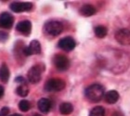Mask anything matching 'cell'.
Instances as JSON below:
<instances>
[{
  "label": "cell",
  "instance_id": "4",
  "mask_svg": "<svg viewBox=\"0 0 130 116\" xmlns=\"http://www.w3.org/2000/svg\"><path fill=\"white\" fill-rule=\"evenodd\" d=\"M65 87V82L61 79L52 78L46 82L45 85V90L48 92H58Z\"/></svg>",
  "mask_w": 130,
  "mask_h": 116
},
{
  "label": "cell",
  "instance_id": "14",
  "mask_svg": "<svg viewBox=\"0 0 130 116\" xmlns=\"http://www.w3.org/2000/svg\"><path fill=\"white\" fill-rule=\"evenodd\" d=\"M9 76H10V73H9L8 65L6 63H3L0 67V81L4 84L8 83L9 80Z\"/></svg>",
  "mask_w": 130,
  "mask_h": 116
},
{
  "label": "cell",
  "instance_id": "1",
  "mask_svg": "<svg viewBox=\"0 0 130 116\" xmlns=\"http://www.w3.org/2000/svg\"><path fill=\"white\" fill-rule=\"evenodd\" d=\"M103 63L113 73H121L127 70L130 65V56L124 50L111 48L103 57Z\"/></svg>",
  "mask_w": 130,
  "mask_h": 116
},
{
  "label": "cell",
  "instance_id": "9",
  "mask_svg": "<svg viewBox=\"0 0 130 116\" xmlns=\"http://www.w3.org/2000/svg\"><path fill=\"white\" fill-rule=\"evenodd\" d=\"M32 8V5L31 3L27 2H14L10 4V9L14 12L20 13V12H25L30 11Z\"/></svg>",
  "mask_w": 130,
  "mask_h": 116
},
{
  "label": "cell",
  "instance_id": "28",
  "mask_svg": "<svg viewBox=\"0 0 130 116\" xmlns=\"http://www.w3.org/2000/svg\"><path fill=\"white\" fill-rule=\"evenodd\" d=\"M34 116H41L40 114H35V115H34Z\"/></svg>",
  "mask_w": 130,
  "mask_h": 116
},
{
  "label": "cell",
  "instance_id": "22",
  "mask_svg": "<svg viewBox=\"0 0 130 116\" xmlns=\"http://www.w3.org/2000/svg\"><path fill=\"white\" fill-rule=\"evenodd\" d=\"M8 38V35L7 34V32L0 31V41H1V42H4V41H6Z\"/></svg>",
  "mask_w": 130,
  "mask_h": 116
},
{
  "label": "cell",
  "instance_id": "13",
  "mask_svg": "<svg viewBox=\"0 0 130 116\" xmlns=\"http://www.w3.org/2000/svg\"><path fill=\"white\" fill-rule=\"evenodd\" d=\"M38 109L41 112H44V113H46L50 111L51 109V101L48 100V98H46V97H43V98H40L39 101H38Z\"/></svg>",
  "mask_w": 130,
  "mask_h": 116
},
{
  "label": "cell",
  "instance_id": "12",
  "mask_svg": "<svg viewBox=\"0 0 130 116\" xmlns=\"http://www.w3.org/2000/svg\"><path fill=\"white\" fill-rule=\"evenodd\" d=\"M16 29L22 35H29L31 34V30H32V23L29 21H22L17 24Z\"/></svg>",
  "mask_w": 130,
  "mask_h": 116
},
{
  "label": "cell",
  "instance_id": "17",
  "mask_svg": "<svg viewBox=\"0 0 130 116\" xmlns=\"http://www.w3.org/2000/svg\"><path fill=\"white\" fill-rule=\"evenodd\" d=\"M73 111V105L69 102H64L62 104H60V113L63 115H68V114L72 113Z\"/></svg>",
  "mask_w": 130,
  "mask_h": 116
},
{
  "label": "cell",
  "instance_id": "27",
  "mask_svg": "<svg viewBox=\"0 0 130 116\" xmlns=\"http://www.w3.org/2000/svg\"><path fill=\"white\" fill-rule=\"evenodd\" d=\"M9 116H22L21 114H18V113H15V114H12V115H9Z\"/></svg>",
  "mask_w": 130,
  "mask_h": 116
},
{
  "label": "cell",
  "instance_id": "7",
  "mask_svg": "<svg viewBox=\"0 0 130 116\" xmlns=\"http://www.w3.org/2000/svg\"><path fill=\"white\" fill-rule=\"evenodd\" d=\"M53 62L59 71H66L70 66V60L64 55H56L53 59Z\"/></svg>",
  "mask_w": 130,
  "mask_h": 116
},
{
  "label": "cell",
  "instance_id": "3",
  "mask_svg": "<svg viewBox=\"0 0 130 116\" xmlns=\"http://www.w3.org/2000/svg\"><path fill=\"white\" fill-rule=\"evenodd\" d=\"M63 30V25L60 22L57 21H51V22H46L45 24V32L47 35L51 36H57L60 34H61Z\"/></svg>",
  "mask_w": 130,
  "mask_h": 116
},
{
  "label": "cell",
  "instance_id": "19",
  "mask_svg": "<svg viewBox=\"0 0 130 116\" xmlns=\"http://www.w3.org/2000/svg\"><path fill=\"white\" fill-rule=\"evenodd\" d=\"M16 93L19 95L20 97H26L28 95V93H29V88H28V87L25 84H22L17 87Z\"/></svg>",
  "mask_w": 130,
  "mask_h": 116
},
{
  "label": "cell",
  "instance_id": "5",
  "mask_svg": "<svg viewBox=\"0 0 130 116\" xmlns=\"http://www.w3.org/2000/svg\"><path fill=\"white\" fill-rule=\"evenodd\" d=\"M44 68L41 67V65H35L31 68L27 73L28 80L32 84H37L41 80V75L43 72Z\"/></svg>",
  "mask_w": 130,
  "mask_h": 116
},
{
  "label": "cell",
  "instance_id": "15",
  "mask_svg": "<svg viewBox=\"0 0 130 116\" xmlns=\"http://www.w3.org/2000/svg\"><path fill=\"white\" fill-rule=\"evenodd\" d=\"M119 100V94L116 90H110L105 94V101L110 104H114Z\"/></svg>",
  "mask_w": 130,
  "mask_h": 116
},
{
  "label": "cell",
  "instance_id": "26",
  "mask_svg": "<svg viewBox=\"0 0 130 116\" xmlns=\"http://www.w3.org/2000/svg\"><path fill=\"white\" fill-rule=\"evenodd\" d=\"M112 116H123L122 114H120L119 112H114L113 114H112Z\"/></svg>",
  "mask_w": 130,
  "mask_h": 116
},
{
  "label": "cell",
  "instance_id": "21",
  "mask_svg": "<svg viewBox=\"0 0 130 116\" xmlns=\"http://www.w3.org/2000/svg\"><path fill=\"white\" fill-rule=\"evenodd\" d=\"M31 108V104L30 102L28 101V100H22L20 101L19 103V109L21 110L22 111H28L29 110H30Z\"/></svg>",
  "mask_w": 130,
  "mask_h": 116
},
{
  "label": "cell",
  "instance_id": "11",
  "mask_svg": "<svg viewBox=\"0 0 130 116\" xmlns=\"http://www.w3.org/2000/svg\"><path fill=\"white\" fill-rule=\"evenodd\" d=\"M75 41L72 37H64L62 39H60L59 42V46L60 48L63 49L64 51H71L75 47Z\"/></svg>",
  "mask_w": 130,
  "mask_h": 116
},
{
  "label": "cell",
  "instance_id": "25",
  "mask_svg": "<svg viewBox=\"0 0 130 116\" xmlns=\"http://www.w3.org/2000/svg\"><path fill=\"white\" fill-rule=\"evenodd\" d=\"M16 82H22V83H23V84H25L24 79L22 78V77H18V78L16 79Z\"/></svg>",
  "mask_w": 130,
  "mask_h": 116
},
{
  "label": "cell",
  "instance_id": "24",
  "mask_svg": "<svg viewBox=\"0 0 130 116\" xmlns=\"http://www.w3.org/2000/svg\"><path fill=\"white\" fill-rule=\"evenodd\" d=\"M3 95H4V88L2 86H0V98L3 97Z\"/></svg>",
  "mask_w": 130,
  "mask_h": 116
},
{
  "label": "cell",
  "instance_id": "23",
  "mask_svg": "<svg viewBox=\"0 0 130 116\" xmlns=\"http://www.w3.org/2000/svg\"><path fill=\"white\" fill-rule=\"evenodd\" d=\"M8 112H9V109H8V107H4V108H2V110L0 111V116H7Z\"/></svg>",
  "mask_w": 130,
  "mask_h": 116
},
{
  "label": "cell",
  "instance_id": "10",
  "mask_svg": "<svg viewBox=\"0 0 130 116\" xmlns=\"http://www.w3.org/2000/svg\"><path fill=\"white\" fill-rule=\"evenodd\" d=\"M14 22V18L12 15L8 12H3L0 15V27L5 28V29H9L12 27Z\"/></svg>",
  "mask_w": 130,
  "mask_h": 116
},
{
  "label": "cell",
  "instance_id": "18",
  "mask_svg": "<svg viewBox=\"0 0 130 116\" xmlns=\"http://www.w3.org/2000/svg\"><path fill=\"white\" fill-rule=\"evenodd\" d=\"M107 32H108V30L105 26H102V25H99L95 28V35L97 37L99 38H103L107 35Z\"/></svg>",
  "mask_w": 130,
  "mask_h": 116
},
{
  "label": "cell",
  "instance_id": "8",
  "mask_svg": "<svg viewBox=\"0 0 130 116\" xmlns=\"http://www.w3.org/2000/svg\"><path fill=\"white\" fill-rule=\"evenodd\" d=\"M41 52V45L39 41L32 40L30 43L29 46H26L23 48V54L25 56H30V55H37L40 54Z\"/></svg>",
  "mask_w": 130,
  "mask_h": 116
},
{
  "label": "cell",
  "instance_id": "16",
  "mask_svg": "<svg viewBox=\"0 0 130 116\" xmlns=\"http://www.w3.org/2000/svg\"><path fill=\"white\" fill-rule=\"evenodd\" d=\"M96 13V8L92 5H84L80 8V14L85 17H90Z\"/></svg>",
  "mask_w": 130,
  "mask_h": 116
},
{
  "label": "cell",
  "instance_id": "6",
  "mask_svg": "<svg viewBox=\"0 0 130 116\" xmlns=\"http://www.w3.org/2000/svg\"><path fill=\"white\" fill-rule=\"evenodd\" d=\"M115 39L123 46H130V28H124L117 31Z\"/></svg>",
  "mask_w": 130,
  "mask_h": 116
},
{
  "label": "cell",
  "instance_id": "20",
  "mask_svg": "<svg viewBox=\"0 0 130 116\" xmlns=\"http://www.w3.org/2000/svg\"><path fill=\"white\" fill-rule=\"evenodd\" d=\"M89 116H105V110L100 106H97L91 110Z\"/></svg>",
  "mask_w": 130,
  "mask_h": 116
},
{
  "label": "cell",
  "instance_id": "2",
  "mask_svg": "<svg viewBox=\"0 0 130 116\" xmlns=\"http://www.w3.org/2000/svg\"><path fill=\"white\" fill-rule=\"evenodd\" d=\"M87 100L92 102H99L104 96V87L100 84H93L85 91Z\"/></svg>",
  "mask_w": 130,
  "mask_h": 116
}]
</instances>
